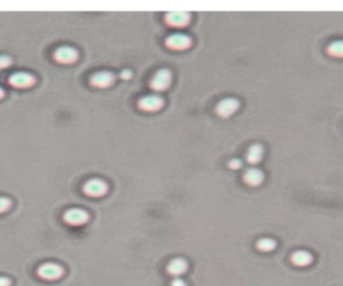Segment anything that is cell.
<instances>
[{
    "label": "cell",
    "mask_w": 343,
    "mask_h": 286,
    "mask_svg": "<svg viewBox=\"0 0 343 286\" xmlns=\"http://www.w3.org/2000/svg\"><path fill=\"white\" fill-rule=\"evenodd\" d=\"M0 286H11V280L7 277H0Z\"/></svg>",
    "instance_id": "603a6c76"
},
{
    "label": "cell",
    "mask_w": 343,
    "mask_h": 286,
    "mask_svg": "<svg viewBox=\"0 0 343 286\" xmlns=\"http://www.w3.org/2000/svg\"><path fill=\"white\" fill-rule=\"evenodd\" d=\"M240 109V102L236 98H225L216 106V114L221 118H229Z\"/></svg>",
    "instance_id": "ba28073f"
},
{
    "label": "cell",
    "mask_w": 343,
    "mask_h": 286,
    "mask_svg": "<svg viewBox=\"0 0 343 286\" xmlns=\"http://www.w3.org/2000/svg\"><path fill=\"white\" fill-rule=\"evenodd\" d=\"M193 43V40L189 35L186 34H181V32H177V34H172L167 38L165 40V44H167L168 49L173 50V51H184V50H188Z\"/></svg>",
    "instance_id": "7a4b0ae2"
},
{
    "label": "cell",
    "mask_w": 343,
    "mask_h": 286,
    "mask_svg": "<svg viewBox=\"0 0 343 286\" xmlns=\"http://www.w3.org/2000/svg\"><path fill=\"white\" fill-rule=\"evenodd\" d=\"M109 190V185L106 183L103 179L99 178H92L88 179L84 185V193L88 197L92 198H98V197H103Z\"/></svg>",
    "instance_id": "5b68a950"
},
{
    "label": "cell",
    "mask_w": 343,
    "mask_h": 286,
    "mask_svg": "<svg viewBox=\"0 0 343 286\" xmlns=\"http://www.w3.org/2000/svg\"><path fill=\"white\" fill-rule=\"evenodd\" d=\"M172 80H173L172 71L168 70V68H161L153 75V78L150 79L149 86L153 91L161 93V91H165V90L171 87Z\"/></svg>",
    "instance_id": "6da1fadb"
},
{
    "label": "cell",
    "mask_w": 343,
    "mask_h": 286,
    "mask_svg": "<svg viewBox=\"0 0 343 286\" xmlns=\"http://www.w3.org/2000/svg\"><path fill=\"white\" fill-rule=\"evenodd\" d=\"M11 201H9L8 198H5V197H0V214H3V213L8 212V209L11 207Z\"/></svg>",
    "instance_id": "ac0fdd59"
},
{
    "label": "cell",
    "mask_w": 343,
    "mask_h": 286,
    "mask_svg": "<svg viewBox=\"0 0 343 286\" xmlns=\"http://www.w3.org/2000/svg\"><path fill=\"white\" fill-rule=\"evenodd\" d=\"M243 180L248 186H259L263 183L264 172L257 168L247 169L246 172L243 174Z\"/></svg>",
    "instance_id": "4fadbf2b"
},
{
    "label": "cell",
    "mask_w": 343,
    "mask_h": 286,
    "mask_svg": "<svg viewBox=\"0 0 343 286\" xmlns=\"http://www.w3.org/2000/svg\"><path fill=\"white\" fill-rule=\"evenodd\" d=\"M264 157V147L260 143H255L252 145L250 149L247 150L246 159L250 165H257L261 162V159Z\"/></svg>",
    "instance_id": "9a60e30c"
},
{
    "label": "cell",
    "mask_w": 343,
    "mask_h": 286,
    "mask_svg": "<svg viewBox=\"0 0 343 286\" xmlns=\"http://www.w3.org/2000/svg\"><path fill=\"white\" fill-rule=\"evenodd\" d=\"M36 82L35 76L26 71H18L13 72L8 78V83L15 88H28L34 86Z\"/></svg>",
    "instance_id": "9c48e42d"
},
{
    "label": "cell",
    "mask_w": 343,
    "mask_h": 286,
    "mask_svg": "<svg viewBox=\"0 0 343 286\" xmlns=\"http://www.w3.org/2000/svg\"><path fill=\"white\" fill-rule=\"evenodd\" d=\"M121 78L125 80H129L130 78H132V71L130 70H123L122 72H121Z\"/></svg>",
    "instance_id": "7402d4cb"
},
{
    "label": "cell",
    "mask_w": 343,
    "mask_h": 286,
    "mask_svg": "<svg viewBox=\"0 0 343 286\" xmlns=\"http://www.w3.org/2000/svg\"><path fill=\"white\" fill-rule=\"evenodd\" d=\"M228 166H229V169L238 170V169H240L243 166V161L242 159H239V158H233L228 162Z\"/></svg>",
    "instance_id": "ffe728a7"
},
{
    "label": "cell",
    "mask_w": 343,
    "mask_h": 286,
    "mask_svg": "<svg viewBox=\"0 0 343 286\" xmlns=\"http://www.w3.org/2000/svg\"><path fill=\"white\" fill-rule=\"evenodd\" d=\"M36 273L46 281H57L63 276L65 270L61 265L55 264V262H46V264L40 265L36 270Z\"/></svg>",
    "instance_id": "3957f363"
},
{
    "label": "cell",
    "mask_w": 343,
    "mask_h": 286,
    "mask_svg": "<svg viewBox=\"0 0 343 286\" xmlns=\"http://www.w3.org/2000/svg\"><path fill=\"white\" fill-rule=\"evenodd\" d=\"M329 55L334 57H343V40H335L327 47Z\"/></svg>",
    "instance_id": "e0dca14e"
},
{
    "label": "cell",
    "mask_w": 343,
    "mask_h": 286,
    "mask_svg": "<svg viewBox=\"0 0 343 286\" xmlns=\"http://www.w3.org/2000/svg\"><path fill=\"white\" fill-rule=\"evenodd\" d=\"M1 98H4V90L0 87V99H1Z\"/></svg>",
    "instance_id": "cb8c5ba5"
},
{
    "label": "cell",
    "mask_w": 343,
    "mask_h": 286,
    "mask_svg": "<svg viewBox=\"0 0 343 286\" xmlns=\"http://www.w3.org/2000/svg\"><path fill=\"white\" fill-rule=\"evenodd\" d=\"M189 268V265L184 258H173V260L168 264L167 272L171 276L176 278H180V276L186 273V270Z\"/></svg>",
    "instance_id": "7c38bea8"
},
{
    "label": "cell",
    "mask_w": 343,
    "mask_h": 286,
    "mask_svg": "<svg viewBox=\"0 0 343 286\" xmlns=\"http://www.w3.org/2000/svg\"><path fill=\"white\" fill-rule=\"evenodd\" d=\"M165 22L172 27L176 28H182V27L188 26L190 22V13L182 12V11H174V12H169L165 15Z\"/></svg>",
    "instance_id": "8fae6325"
},
{
    "label": "cell",
    "mask_w": 343,
    "mask_h": 286,
    "mask_svg": "<svg viewBox=\"0 0 343 286\" xmlns=\"http://www.w3.org/2000/svg\"><path fill=\"white\" fill-rule=\"evenodd\" d=\"M171 286H186V282H185L182 278H174V280L172 281Z\"/></svg>",
    "instance_id": "44dd1931"
},
{
    "label": "cell",
    "mask_w": 343,
    "mask_h": 286,
    "mask_svg": "<svg viewBox=\"0 0 343 286\" xmlns=\"http://www.w3.org/2000/svg\"><path fill=\"white\" fill-rule=\"evenodd\" d=\"M115 76L110 71H98L90 76V84L95 88H107L114 83Z\"/></svg>",
    "instance_id": "30bf717a"
},
{
    "label": "cell",
    "mask_w": 343,
    "mask_h": 286,
    "mask_svg": "<svg viewBox=\"0 0 343 286\" xmlns=\"http://www.w3.org/2000/svg\"><path fill=\"white\" fill-rule=\"evenodd\" d=\"M314 257L310 251L306 250H296L291 254V262L295 265V266H299V268H304V266H308V265L313 264Z\"/></svg>",
    "instance_id": "5bb4252c"
},
{
    "label": "cell",
    "mask_w": 343,
    "mask_h": 286,
    "mask_svg": "<svg viewBox=\"0 0 343 286\" xmlns=\"http://www.w3.org/2000/svg\"><path fill=\"white\" fill-rule=\"evenodd\" d=\"M90 220L87 212H85L82 209L74 207V209H69L67 212L63 214V221L70 226H81V225L87 224Z\"/></svg>",
    "instance_id": "52a82bcc"
},
{
    "label": "cell",
    "mask_w": 343,
    "mask_h": 286,
    "mask_svg": "<svg viewBox=\"0 0 343 286\" xmlns=\"http://www.w3.org/2000/svg\"><path fill=\"white\" fill-rule=\"evenodd\" d=\"M256 247H257V250L263 251V253H269V251L276 249V241L268 237L260 238L259 241L256 242Z\"/></svg>",
    "instance_id": "2e32d148"
},
{
    "label": "cell",
    "mask_w": 343,
    "mask_h": 286,
    "mask_svg": "<svg viewBox=\"0 0 343 286\" xmlns=\"http://www.w3.org/2000/svg\"><path fill=\"white\" fill-rule=\"evenodd\" d=\"M12 64V59L8 55H0V70L7 68Z\"/></svg>",
    "instance_id": "d6986e66"
},
{
    "label": "cell",
    "mask_w": 343,
    "mask_h": 286,
    "mask_svg": "<svg viewBox=\"0 0 343 286\" xmlns=\"http://www.w3.org/2000/svg\"><path fill=\"white\" fill-rule=\"evenodd\" d=\"M164 103H165V101L161 95L149 94V95H145L138 101V109L146 111V113H156V111H160L163 109Z\"/></svg>",
    "instance_id": "277c9868"
},
{
    "label": "cell",
    "mask_w": 343,
    "mask_h": 286,
    "mask_svg": "<svg viewBox=\"0 0 343 286\" xmlns=\"http://www.w3.org/2000/svg\"><path fill=\"white\" fill-rule=\"evenodd\" d=\"M80 54L78 51L71 47V46H62L58 47L54 53V59L55 62L61 63V64H73L78 60Z\"/></svg>",
    "instance_id": "8992f818"
}]
</instances>
